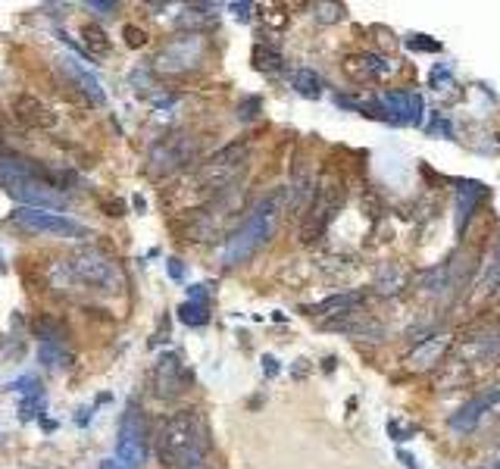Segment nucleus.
Wrapping results in <instances>:
<instances>
[{
    "label": "nucleus",
    "instance_id": "obj_43",
    "mask_svg": "<svg viewBox=\"0 0 500 469\" xmlns=\"http://www.w3.org/2000/svg\"><path fill=\"white\" fill-rule=\"evenodd\" d=\"M100 469H125L120 460H107V464H100Z\"/></svg>",
    "mask_w": 500,
    "mask_h": 469
},
{
    "label": "nucleus",
    "instance_id": "obj_10",
    "mask_svg": "<svg viewBox=\"0 0 500 469\" xmlns=\"http://www.w3.org/2000/svg\"><path fill=\"white\" fill-rule=\"evenodd\" d=\"M10 225H16L26 234H50V238H85L91 234L88 225L78 219H69L57 210H35V207H19L10 214Z\"/></svg>",
    "mask_w": 500,
    "mask_h": 469
},
{
    "label": "nucleus",
    "instance_id": "obj_29",
    "mask_svg": "<svg viewBox=\"0 0 500 469\" xmlns=\"http://www.w3.org/2000/svg\"><path fill=\"white\" fill-rule=\"evenodd\" d=\"M254 66L260 72H278V69H285V57L278 54L276 47H269V44H256L254 47Z\"/></svg>",
    "mask_w": 500,
    "mask_h": 469
},
{
    "label": "nucleus",
    "instance_id": "obj_17",
    "mask_svg": "<svg viewBox=\"0 0 500 469\" xmlns=\"http://www.w3.org/2000/svg\"><path fill=\"white\" fill-rule=\"evenodd\" d=\"M57 69H60L63 76L69 78L72 85H76V91L82 94V98L91 100L94 107H104L107 104V94H104V88H100V82L91 76V72H85L76 60H69V57H60V60H57Z\"/></svg>",
    "mask_w": 500,
    "mask_h": 469
},
{
    "label": "nucleus",
    "instance_id": "obj_11",
    "mask_svg": "<svg viewBox=\"0 0 500 469\" xmlns=\"http://www.w3.org/2000/svg\"><path fill=\"white\" fill-rule=\"evenodd\" d=\"M188 385H191V372L182 366V357L175 354L160 357L151 372V391L157 394L160 401H175L188 391Z\"/></svg>",
    "mask_w": 500,
    "mask_h": 469
},
{
    "label": "nucleus",
    "instance_id": "obj_8",
    "mask_svg": "<svg viewBox=\"0 0 500 469\" xmlns=\"http://www.w3.org/2000/svg\"><path fill=\"white\" fill-rule=\"evenodd\" d=\"M151 442H153V432L147 426L141 404L129 401V407H125L120 420V432H116V457H120V464L131 469L144 466L147 453H151Z\"/></svg>",
    "mask_w": 500,
    "mask_h": 469
},
{
    "label": "nucleus",
    "instance_id": "obj_15",
    "mask_svg": "<svg viewBox=\"0 0 500 469\" xmlns=\"http://www.w3.org/2000/svg\"><path fill=\"white\" fill-rule=\"evenodd\" d=\"M322 328L344 332V335H350V339H372V341H381V335H385L381 322H375L372 317H366V313H359V310H348V313H341V317L326 319Z\"/></svg>",
    "mask_w": 500,
    "mask_h": 469
},
{
    "label": "nucleus",
    "instance_id": "obj_1",
    "mask_svg": "<svg viewBox=\"0 0 500 469\" xmlns=\"http://www.w3.org/2000/svg\"><path fill=\"white\" fill-rule=\"evenodd\" d=\"M78 175L72 170H57L26 153L0 148V192L13 197L22 207L35 210H63L69 201L72 185Z\"/></svg>",
    "mask_w": 500,
    "mask_h": 469
},
{
    "label": "nucleus",
    "instance_id": "obj_35",
    "mask_svg": "<svg viewBox=\"0 0 500 469\" xmlns=\"http://www.w3.org/2000/svg\"><path fill=\"white\" fill-rule=\"evenodd\" d=\"M388 435H391L394 442H407V438L413 435V429H403L401 422H397V420H391V422H388Z\"/></svg>",
    "mask_w": 500,
    "mask_h": 469
},
{
    "label": "nucleus",
    "instance_id": "obj_24",
    "mask_svg": "<svg viewBox=\"0 0 500 469\" xmlns=\"http://www.w3.org/2000/svg\"><path fill=\"white\" fill-rule=\"evenodd\" d=\"M375 295L381 297H391V295H401L403 288H407V273H403L397 263H385V266L379 269V276H375Z\"/></svg>",
    "mask_w": 500,
    "mask_h": 469
},
{
    "label": "nucleus",
    "instance_id": "obj_16",
    "mask_svg": "<svg viewBox=\"0 0 500 469\" xmlns=\"http://www.w3.org/2000/svg\"><path fill=\"white\" fill-rule=\"evenodd\" d=\"M10 391L19 394V420L22 422L41 416L44 407H47V394H44L41 379L32 376V372H28V376H22V379H16V382L10 385Z\"/></svg>",
    "mask_w": 500,
    "mask_h": 469
},
{
    "label": "nucleus",
    "instance_id": "obj_22",
    "mask_svg": "<svg viewBox=\"0 0 500 469\" xmlns=\"http://www.w3.org/2000/svg\"><path fill=\"white\" fill-rule=\"evenodd\" d=\"M38 363L50 372H66L76 363V354L66 348V341H44L38 344Z\"/></svg>",
    "mask_w": 500,
    "mask_h": 469
},
{
    "label": "nucleus",
    "instance_id": "obj_19",
    "mask_svg": "<svg viewBox=\"0 0 500 469\" xmlns=\"http://www.w3.org/2000/svg\"><path fill=\"white\" fill-rule=\"evenodd\" d=\"M363 300H366L363 291H338V295L319 300V304L304 307V313L307 317H328L332 319V317H341V313H348V310H359Z\"/></svg>",
    "mask_w": 500,
    "mask_h": 469
},
{
    "label": "nucleus",
    "instance_id": "obj_13",
    "mask_svg": "<svg viewBox=\"0 0 500 469\" xmlns=\"http://www.w3.org/2000/svg\"><path fill=\"white\" fill-rule=\"evenodd\" d=\"M497 404H500V385L484 388V391H479L475 398H469L466 404L451 416V429L453 432H473L475 426H479L482 416L488 413V410H495Z\"/></svg>",
    "mask_w": 500,
    "mask_h": 469
},
{
    "label": "nucleus",
    "instance_id": "obj_40",
    "mask_svg": "<svg viewBox=\"0 0 500 469\" xmlns=\"http://www.w3.org/2000/svg\"><path fill=\"white\" fill-rule=\"evenodd\" d=\"M263 372H266V376L272 379V376H278V360H276V357H263Z\"/></svg>",
    "mask_w": 500,
    "mask_h": 469
},
{
    "label": "nucleus",
    "instance_id": "obj_39",
    "mask_svg": "<svg viewBox=\"0 0 500 469\" xmlns=\"http://www.w3.org/2000/svg\"><path fill=\"white\" fill-rule=\"evenodd\" d=\"M229 10H232L238 19H250V10H254V4H232Z\"/></svg>",
    "mask_w": 500,
    "mask_h": 469
},
{
    "label": "nucleus",
    "instance_id": "obj_42",
    "mask_svg": "<svg viewBox=\"0 0 500 469\" xmlns=\"http://www.w3.org/2000/svg\"><path fill=\"white\" fill-rule=\"evenodd\" d=\"M397 457H401V464H403V466H407V469H419V464H416V457H410V453H407V451H401V453H397Z\"/></svg>",
    "mask_w": 500,
    "mask_h": 469
},
{
    "label": "nucleus",
    "instance_id": "obj_4",
    "mask_svg": "<svg viewBox=\"0 0 500 469\" xmlns=\"http://www.w3.org/2000/svg\"><path fill=\"white\" fill-rule=\"evenodd\" d=\"M66 276L76 285H85L91 291H104V295H122L129 276H125L122 263L104 247H78L76 254L66 260Z\"/></svg>",
    "mask_w": 500,
    "mask_h": 469
},
{
    "label": "nucleus",
    "instance_id": "obj_23",
    "mask_svg": "<svg viewBox=\"0 0 500 469\" xmlns=\"http://www.w3.org/2000/svg\"><path fill=\"white\" fill-rule=\"evenodd\" d=\"M28 332L35 335L41 344L44 341H66V326H63V319H57L54 313H38V317H32L28 319Z\"/></svg>",
    "mask_w": 500,
    "mask_h": 469
},
{
    "label": "nucleus",
    "instance_id": "obj_36",
    "mask_svg": "<svg viewBox=\"0 0 500 469\" xmlns=\"http://www.w3.org/2000/svg\"><path fill=\"white\" fill-rule=\"evenodd\" d=\"M432 131H444L447 138H453V126H451V120H447V116H441V113H435V122H432Z\"/></svg>",
    "mask_w": 500,
    "mask_h": 469
},
{
    "label": "nucleus",
    "instance_id": "obj_44",
    "mask_svg": "<svg viewBox=\"0 0 500 469\" xmlns=\"http://www.w3.org/2000/svg\"><path fill=\"white\" fill-rule=\"evenodd\" d=\"M495 263L500 266V238H497V245H495Z\"/></svg>",
    "mask_w": 500,
    "mask_h": 469
},
{
    "label": "nucleus",
    "instance_id": "obj_20",
    "mask_svg": "<svg viewBox=\"0 0 500 469\" xmlns=\"http://www.w3.org/2000/svg\"><path fill=\"white\" fill-rule=\"evenodd\" d=\"M447 341L444 335H432V339H422L416 344V350L407 357V363H410V370H416V372H425V370H432V366H438L441 363V357H444V350H447Z\"/></svg>",
    "mask_w": 500,
    "mask_h": 469
},
{
    "label": "nucleus",
    "instance_id": "obj_12",
    "mask_svg": "<svg viewBox=\"0 0 500 469\" xmlns=\"http://www.w3.org/2000/svg\"><path fill=\"white\" fill-rule=\"evenodd\" d=\"M379 107L385 109L388 122L397 126H419L425 113V104L416 91H385L379 98Z\"/></svg>",
    "mask_w": 500,
    "mask_h": 469
},
{
    "label": "nucleus",
    "instance_id": "obj_2",
    "mask_svg": "<svg viewBox=\"0 0 500 469\" xmlns=\"http://www.w3.org/2000/svg\"><path fill=\"white\" fill-rule=\"evenodd\" d=\"M153 453L166 469H188L207 460L210 453V426L201 410H175L160 420L153 429Z\"/></svg>",
    "mask_w": 500,
    "mask_h": 469
},
{
    "label": "nucleus",
    "instance_id": "obj_37",
    "mask_svg": "<svg viewBox=\"0 0 500 469\" xmlns=\"http://www.w3.org/2000/svg\"><path fill=\"white\" fill-rule=\"evenodd\" d=\"M188 300H201V304H207V288H203V285H191Z\"/></svg>",
    "mask_w": 500,
    "mask_h": 469
},
{
    "label": "nucleus",
    "instance_id": "obj_25",
    "mask_svg": "<svg viewBox=\"0 0 500 469\" xmlns=\"http://www.w3.org/2000/svg\"><path fill=\"white\" fill-rule=\"evenodd\" d=\"M350 63H359V78H385L397 69L394 60H385V57H379V54L350 57Z\"/></svg>",
    "mask_w": 500,
    "mask_h": 469
},
{
    "label": "nucleus",
    "instance_id": "obj_46",
    "mask_svg": "<svg viewBox=\"0 0 500 469\" xmlns=\"http://www.w3.org/2000/svg\"><path fill=\"white\" fill-rule=\"evenodd\" d=\"M497 469H500V464H497Z\"/></svg>",
    "mask_w": 500,
    "mask_h": 469
},
{
    "label": "nucleus",
    "instance_id": "obj_47",
    "mask_svg": "<svg viewBox=\"0 0 500 469\" xmlns=\"http://www.w3.org/2000/svg\"><path fill=\"white\" fill-rule=\"evenodd\" d=\"M0 341H4V339H0Z\"/></svg>",
    "mask_w": 500,
    "mask_h": 469
},
{
    "label": "nucleus",
    "instance_id": "obj_32",
    "mask_svg": "<svg viewBox=\"0 0 500 469\" xmlns=\"http://www.w3.org/2000/svg\"><path fill=\"white\" fill-rule=\"evenodd\" d=\"M260 109H263V100L256 98V94H254V98H245L238 104V120L241 122H254L256 116H260Z\"/></svg>",
    "mask_w": 500,
    "mask_h": 469
},
{
    "label": "nucleus",
    "instance_id": "obj_9",
    "mask_svg": "<svg viewBox=\"0 0 500 469\" xmlns=\"http://www.w3.org/2000/svg\"><path fill=\"white\" fill-rule=\"evenodd\" d=\"M197 138H191L188 131H172V135L160 138L157 144L147 153V175L151 179H163L179 170H185L188 163L197 160Z\"/></svg>",
    "mask_w": 500,
    "mask_h": 469
},
{
    "label": "nucleus",
    "instance_id": "obj_3",
    "mask_svg": "<svg viewBox=\"0 0 500 469\" xmlns=\"http://www.w3.org/2000/svg\"><path fill=\"white\" fill-rule=\"evenodd\" d=\"M285 203H288V192H285V188H278V192H272L269 197H263V201L250 210V216L245 223H241L234 232L225 234L223 251H219V263H223L225 269H232V266H241V263L254 260V256L272 241V234H276V219L282 214Z\"/></svg>",
    "mask_w": 500,
    "mask_h": 469
},
{
    "label": "nucleus",
    "instance_id": "obj_34",
    "mask_svg": "<svg viewBox=\"0 0 500 469\" xmlns=\"http://www.w3.org/2000/svg\"><path fill=\"white\" fill-rule=\"evenodd\" d=\"M166 269H169V278H172V282H182V278H185V263H182L179 256H169Z\"/></svg>",
    "mask_w": 500,
    "mask_h": 469
},
{
    "label": "nucleus",
    "instance_id": "obj_28",
    "mask_svg": "<svg viewBox=\"0 0 500 469\" xmlns=\"http://www.w3.org/2000/svg\"><path fill=\"white\" fill-rule=\"evenodd\" d=\"M179 319H182V326L201 328L210 322V307L201 304V300H185V304L179 307Z\"/></svg>",
    "mask_w": 500,
    "mask_h": 469
},
{
    "label": "nucleus",
    "instance_id": "obj_33",
    "mask_svg": "<svg viewBox=\"0 0 500 469\" xmlns=\"http://www.w3.org/2000/svg\"><path fill=\"white\" fill-rule=\"evenodd\" d=\"M122 38H125V44H129L131 50H141L144 44H147V32L141 26H125L122 28Z\"/></svg>",
    "mask_w": 500,
    "mask_h": 469
},
{
    "label": "nucleus",
    "instance_id": "obj_27",
    "mask_svg": "<svg viewBox=\"0 0 500 469\" xmlns=\"http://www.w3.org/2000/svg\"><path fill=\"white\" fill-rule=\"evenodd\" d=\"M291 88L300 94V98H310V100L322 98V78L316 76L313 69H297V72H294V76H291Z\"/></svg>",
    "mask_w": 500,
    "mask_h": 469
},
{
    "label": "nucleus",
    "instance_id": "obj_21",
    "mask_svg": "<svg viewBox=\"0 0 500 469\" xmlns=\"http://www.w3.org/2000/svg\"><path fill=\"white\" fill-rule=\"evenodd\" d=\"M313 192H316V179H313L310 166L297 163V170H294V175H291V188H288V207L294 210V214L307 210L313 201Z\"/></svg>",
    "mask_w": 500,
    "mask_h": 469
},
{
    "label": "nucleus",
    "instance_id": "obj_38",
    "mask_svg": "<svg viewBox=\"0 0 500 469\" xmlns=\"http://www.w3.org/2000/svg\"><path fill=\"white\" fill-rule=\"evenodd\" d=\"M104 214H109V216H122V214H125V201H107V203H104Z\"/></svg>",
    "mask_w": 500,
    "mask_h": 469
},
{
    "label": "nucleus",
    "instance_id": "obj_14",
    "mask_svg": "<svg viewBox=\"0 0 500 469\" xmlns=\"http://www.w3.org/2000/svg\"><path fill=\"white\" fill-rule=\"evenodd\" d=\"M13 116H16L19 126L26 129H35V131H47V129H57V113L44 104L41 98H35V94H19L16 100H13Z\"/></svg>",
    "mask_w": 500,
    "mask_h": 469
},
{
    "label": "nucleus",
    "instance_id": "obj_26",
    "mask_svg": "<svg viewBox=\"0 0 500 469\" xmlns=\"http://www.w3.org/2000/svg\"><path fill=\"white\" fill-rule=\"evenodd\" d=\"M82 44H85L88 57H107L109 54V38L98 22H85L82 26Z\"/></svg>",
    "mask_w": 500,
    "mask_h": 469
},
{
    "label": "nucleus",
    "instance_id": "obj_41",
    "mask_svg": "<svg viewBox=\"0 0 500 469\" xmlns=\"http://www.w3.org/2000/svg\"><path fill=\"white\" fill-rule=\"evenodd\" d=\"M88 6H91V10H116V6L120 4H113V0H109V4H104V0H88Z\"/></svg>",
    "mask_w": 500,
    "mask_h": 469
},
{
    "label": "nucleus",
    "instance_id": "obj_30",
    "mask_svg": "<svg viewBox=\"0 0 500 469\" xmlns=\"http://www.w3.org/2000/svg\"><path fill=\"white\" fill-rule=\"evenodd\" d=\"M344 19V6L341 4H316V22L322 26H332V22Z\"/></svg>",
    "mask_w": 500,
    "mask_h": 469
},
{
    "label": "nucleus",
    "instance_id": "obj_5",
    "mask_svg": "<svg viewBox=\"0 0 500 469\" xmlns=\"http://www.w3.org/2000/svg\"><path fill=\"white\" fill-rule=\"evenodd\" d=\"M344 197H348V188H344V175L338 170H326L316 179L313 201L310 207H307L304 225H300V241H304V245H313L316 238L326 234L332 219L341 214Z\"/></svg>",
    "mask_w": 500,
    "mask_h": 469
},
{
    "label": "nucleus",
    "instance_id": "obj_18",
    "mask_svg": "<svg viewBox=\"0 0 500 469\" xmlns=\"http://www.w3.org/2000/svg\"><path fill=\"white\" fill-rule=\"evenodd\" d=\"M488 194H491L488 185H482V182H475V179L460 182L457 185V232H463L469 223H473L475 210L488 201Z\"/></svg>",
    "mask_w": 500,
    "mask_h": 469
},
{
    "label": "nucleus",
    "instance_id": "obj_45",
    "mask_svg": "<svg viewBox=\"0 0 500 469\" xmlns=\"http://www.w3.org/2000/svg\"><path fill=\"white\" fill-rule=\"evenodd\" d=\"M188 469H213V466L207 464V460H203V464H197V466H188Z\"/></svg>",
    "mask_w": 500,
    "mask_h": 469
},
{
    "label": "nucleus",
    "instance_id": "obj_31",
    "mask_svg": "<svg viewBox=\"0 0 500 469\" xmlns=\"http://www.w3.org/2000/svg\"><path fill=\"white\" fill-rule=\"evenodd\" d=\"M407 47L413 50V54H438V50H441V41L429 38V35H410V38H407Z\"/></svg>",
    "mask_w": 500,
    "mask_h": 469
},
{
    "label": "nucleus",
    "instance_id": "obj_6",
    "mask_svg": "<svg viewBox=\"0 0 500 469\" xmlns=\"http://www.w3.org/2000/svg\"><path fill=\"white\" fill-rule=\"evenodd\" d=\"M247 160H250V144L245 141L225 144L223 151H216L213 157H207L201 163V170H197V188L207 192L210 197L232 192L247 170Z\"/></svg>",
    "mask_w": 500,
    "mask_h": 469
},
{
    "label": "nucleus",
    "instance_id": "obj_7",
    "mask_svg": "<svg viewBox=\"0 0 500 469\" xmlns=\"http://www.w3.org/2000/svg\"><path fill=\"white\" fill-rule=\"evenodd\" d=\"M210 57V44L203 32H182L175 38H169L163 47L153 54V72L160 76H191L197 72Z\"/></svg>",
    "mask_w": 500,
    "mask_h": 469
}]
</instances>
